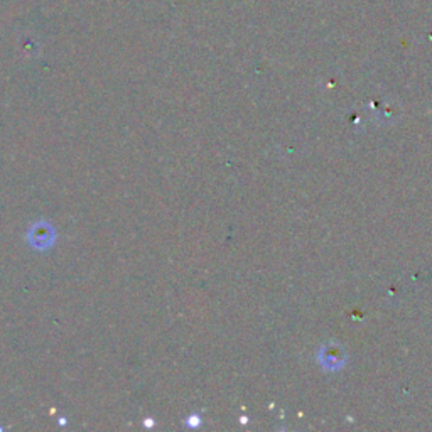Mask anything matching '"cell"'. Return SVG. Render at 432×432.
Segmentation results:
<instances>
[]
</instances>
